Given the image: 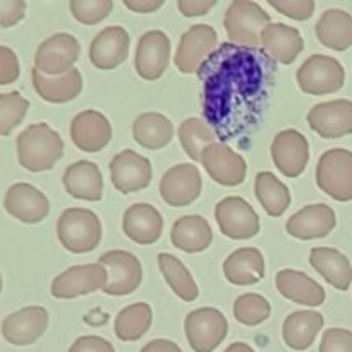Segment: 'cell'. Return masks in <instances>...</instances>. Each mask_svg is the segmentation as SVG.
Here are the masks:
<instances>
[{
    "mask_svg": "<svg viewBox=\"0 0 352 352\" xmlns=\"http://www.w3.org/2000/svg\"><path fill=\"white\" fill-rule=\"evenodd\" d=\"M133 136L146 150H162L174 138V124L164 113H141L133 122Z\"/></svg>",
    "mask_w": 352,
    "mask_h": 352,
    "instance_id": "836d02e7",
    "label": "cell"
},
{
    "mask_svg": "<svg viewBox=\"0 0 352 352\" xmlns=\"http://www.w3.org/2000/svg\"><path fill=\"white\" fill-rule=\"evenodd\" d=\"M69 352H116L112 344L98 336L79 337L71 346Z\"/></svg>",
    "mask_w": 352,
    "mask_h": 352,
    "instance_id": "bcb514c9",
    "label": "cell"
},
{
    "mask_svg": "<svg viewBox=\"0 0 352 352\" xmlns=\"http://www.w3.org/2000/svg\"><path fill=\"white\" fill-rule=\"evenodd\" d=\"M81 45L72 34L57 33L41 41L34 55V69L45 76H62L74 69Z\"/></svg>",
    "mask_w": 352,
    "mask_h": 352,
    "instance_id": "8fae6325",
    "label": "cell"
},
{
    "mask_svg": "<svg viewBox=\"0 0 352 352\" xmlns=\"http://www.w3.org/2000/svg\"><path fill=\"white\" fill-rule=\"evenodd\" d=\"M272 24L270 14L256 2L234 0L223 16V28L230 43L246 48L261 45V33Z\"/></svg>",
    "mask_w": 352,
    "mask_h": 352,
    "instance_id": "3957f363",
    "label": "cell"
},
{
    "mask_svg": "<svg viewBox=\"0 0 352 352\" xmlns=\"http://www.w3.org/2000/svg\"><path fill=\"white\" fill-rule=\"evenodd\" d=\"M57 236L71 253H89L102 239V222L91 210L67 208L57 220Z\"/></svg>",
    "mask_w": 352,
    "mask_h": 352,
    "instance_id": "277c9868",
    "label": "cell"
},
{
    "mask_svg": "<svg viewBox=\"0 0 352 352\" xmlns=\"http://www.w3.org/2000/svg\"><path fill=\"white\" fill-rule=\"evenodd\" d=\"M170 57V40L160 30L144 33L140 38L134 57V67L140 78L146 81H157L168 67Z\"/></svg>",
    "mask_w": 352,
    "mask_h": 352,
    "instance_id": "e0dca14e",
    "label": "cell"
},
{
    "mask_svg": "<svg viewBox=\"0 0 352 352\" xmlns=\"http://www.w3.org/2000/svg\"><path fill=\"white\" fill-rule=\"evenodd\" d=\"M0 292H2V275H0Z\"/></svg>",
    "mask_w": 352,
    "mask_h": 352,
    "instance_id": "816d5d0a",
    "label": "cell"
},
{
    "mask_svg": "<svg viewBox=\"0 0 352 352\" xmlns=\"http://www.w3.org/2000/svg\"><path fill=\"white\" fill-rule=\"evenodd\" d=\"M107 282V270L100 263L76 265L62 272L52 282L50 292L57 299H74L79 296L91 294L103 287Z\"/></svg>",
    "mask_w": 352,
    "mask_h": 352,
    "instance_id": "7c38bea8",
    "label": "cell"
},
{
    "mask_svg": "<svg viewBox=\"0 0 352 352\" xmlns=\"http://www.w3.org/2000/svg\"><path fill=\"white\" fill-rule=\"evenodd\" d=\"M203 112L219 140L227 141L254 126L268 98L275 65L265 52L220 45L199 69Z\"/></svg>",
    "mask_w": 352,
    "mask_h": 352,
    "instance_id": "6da1fadb",
    "label": "cell"
},
{
    "mask_svg": "<svg viewBox=\"0 0 352 352\" xmlns=\"http://www.w3.org/2000/svg\"><path fill=\"white\" fill-rule=\"evenodd\" d=\"M179 141L192 162H201L205 148L217 143V134L203 119L189 117L179 126Z\"/></svg>",
    "mask_w": 352,
    "mask_h": 352,
    "instance_id": "74e56055",
    "label": "cell"
},
{
    "mask_svg": "<svg viewBox=\"0 0 352 352\" xmlns=\"http://www.w3.org/2000/svg\"><path fill=\"white\" fill-rule=\"evenodd\" d=\"M65 191L76 199L100 201L103 195V177L98 165L88 160H79L69 165L62 177Z\"/></svg>",
    "mask_w": 352,
    "mask_h": 352,
    "instance_id": "484cf974",
    "label": "cell"
},
{
    "mask_svg": "<svg viewBox=\"0 0 352 352\" xmlns=\"http://www.w3.org/2000/svg\"><path fill=\"white\" fill-rule=\"evenodd\" d=\"M165 3V0H124V6L134 12H155Z\"/></svg>",
    "mask_w": 352,
    "mask_h": 352,
    "instance_id": "c3c4849f",
    "label": "cell"
},
{
    "mask_svg": "<svg viewBox=\"0 0 352 352\" xmlns=\"http://www.w3.org/2000/svg\"><path fill=\"white\" fill-rule=\"evenodd\" d=\"M100 265L107 270L103 292L109 296H129L140 287L143 280L141 261L129 251L113 250L100 256Z\"/></svg>",
    "mask_w": 352,
    "mask_h": 352,
    "instance_id": "ba28073f",
    "label": "cell"
},
{
    "mask_svg": "<svg viewBox=\"0 0 352 352\" xmlns=\"http://www.w3.org/2000/svg\"><path fill=\"white\" fill-rule=\"evenodd\" d=\"M153 170L146 157L133 150L117 153L110 162V179L117 191L122 195L138 192L150 186Z\"/></svg>",
    "mask_w": 352,
    "mask_h": 352,
    "instance_id": "9a60e30c",
    "label": "cell"
},
{
    "mask_svg": "<svg viewBox=\"0 0 352 352\" xmlns=\"http://www.w3.org/2000/svg\"><path fill=\"white\" fill-rule=\"evenodd\" d=\"M184 330L192 351L213 352L227 337L229 323L219 309L199 308L186 316Z\"/></svg>",
    "mask_w": 352,
    "mask_h": 352,
    "instance_id": "52a82bcc",
    "label": "cell"
},
{
    "mask_svg": "<svg viewBox=\"0 0 352 352\" xmlns=\"http://www.w3.org/2000/svg\"><path fill=\"white\" fill-rule=\"evenodd\" d=\"M140 352H182L181 347L175 342L167 339H157L148 342Z\"/></svg>",
    "mask_w": 352,
    "mask_h": 352,
    "instance_id": "681fc988",
    "label": "cell"
},
{
    "mask_svg": "<svg viewBox=\"0 0 352 352\" xmlns=\"http://www.w3.org/2000/svg\"><path fill=\"white\" fill-rule=\"evenodd\" d=\"M26 14V2L23 0H0V26L12 28Z\"/></svg>",
    "mask_w": 352,
    "mask_h": 352,
    "instance_id": "f6af8a7d",
    "label": "cell"
},
{
    "mask_svg": "<svg viewBox=\"0 0 352 352\" xmlns=\"http://www.w3.org/2000/svg\"><path fill=\"white\" fill-rule=\"evenodd\" d=\"M223 352H254V349L251 346H248V344L244 342H234L232 346L227 347Z\"/></svg>",
    "mask_w": 352,
    "mask_h": 352,
    "instance_id": "f907efd6",
    "label": "cell"
},
{
    "mask_svg": "<svg viewBox=\"0 0 352 352\" xmlns=\"http://www.w3.org/2000/svg\"><path fill=\"white\" fill-rule=\"evenodd\" d=\"M201 164L210 177L220 186L236 188L246 181V160L226 143H213L206 146L201 155Z\"/></svg>",
    "mask_w": 352,
    "mask_h": 352,
    "instance_id": "5bb4252c",
    "label": "cell"
},
{
    "mask_svg": "<svg viewBox=\"0 0 352 352\" xmlns=\"http://www.w3.org/2000/svg\"><path fill=\"white\" fill-rule=\"evenodd\" d=\"M69 9L76 21L91 26L103 21L112 12L113 2L112 0H71Z\"/></svg>",
    "mask_w": 352,
    "mask_h": 352,
    "instance_id": "60d3db41",
    "label": "cell"
},
{
    "mask_svg": "<svg viewBox=\"0 0 352 352\" xmlns=\"http://www.w3.org/2000/svg\"><path fill=\"white\" fill-rule=\"evenodd\" d=\"M278 292L289 301L305 306H322L325 302V291L322 285L302 272L284 268L275 277Z\"/></svg>",
    "mask_w": 352,
    "mask_h": 352,
    "instance_id": "83f0119b",
    "label": "cell"
},
{
    "mask_svg": "<svg viewBox=\"0 0 352 352\" xmlns=\"http://www.w3.org/2000/svg\"><path fill=\"white\" fill-rule=\"evenodd\" d=\"M320 352H352V332L347 329L325 330Z\"/></svg>",
    "mask_w": 352,
    "mask_h": 352,
    "instance_id": "7bdbcfd3",
    "label": "cell"
},
{
    "mask_svg": "<svg viewBox=\"0 0 352 352\" xmlns=\"http://www.w3.org/2000/svg\"><path fill=\"white\" fill-rule=\"evenodd\" d=\"M272 315V306L267 298L260 294H243L234 302V316L246 327H256L267 322Z\"/></svg>",
    "mask_w": 352,
    "mask_h": 352,
    "instance_id": "f35d334b",
    "label": "cell"
},
{
    "mask_svg": "<svg viewBox=\"0 0 352 352\" xmlns=\"http://www.w3.org/2000/svg\"><path fill=\"white\" fill-rule=\"evenodd\" d=\"M34 91L48 103H67L78 98L82 89V76L78 69H71L62 76H45L38 69L31 71Z\"/></svg>",
    "mask_w": 352,
    "mask_h": 352,
    "instance_id": "4316f807",
    "label": "cell"
},
{
    "mask_svg": "<svg viewBox=\"0 0 352 352\" xmlns=\"http://www.w3.org/2000/svg\"><path fill=\"white\" fill-rule=\"evenodd\" d=\"M217 6L215 0H179L177 7L182 16L196 17L203 16Z\"/></svg>",
    "mask_w": 352,
    "mask_h": 352,
    "instance_id": "7dc6e473",
    "label": "cell"
},
{
    "mask_svg": "<svg viewBox=\"0 0 352 352\" xmlns=\"http://www.w3.org/2000/svg\"><path fill=\"white\" fill-rule=\"evenodd\" d=\"M215 220L226 237L251 239L260 232V217L253 206L239 196H229L215 206Z\"/></svg>",
    "mask_w": 352,
    "mask_h": 352,
    "instance_id": "30bf717a",
    "label": "cell"
},
{
    "mask_svg": "<svg viewBox=\"0 0 352 352\" xmlns=\"http://www.w3.org/2000/svg\"><path fill=\"white\" fill-rule=\"evenodd\" d=\"M19 72V58H17L16 52L12 48L0 45V86L17 81Z\"/></svg>",
    "mask_w": 352,
    "mask_h": 352,
    "instance_id": "ee69618b",
    "label": "cell"
},
{
    "mask_svg": "<svg viewBox=\"0 0 352 352\" xmlns=\"http://www.w3.org/2000/svg\"><path fill=\"white\" fill-rule=\"evenodd\" d=\"M254 195L270 217L284 215L291 205V191L272 172H260L254 177Z\"/></svg>",
    "mask_w": 352,
    "mask_h": 352,
    "instance_id": "e575fe53",
    "label": "cell"
},
{
    "mask_svg": "<svg viewBox=\"0 0 352 352\" xmlns=\"http://www.w3.org/2000/svg\"><path fill=\"white\" fill-rule=\"evenodd\" d=\"M203 181L198 167L192 164L174 165L160 181V196L168 206L182 208L191 205L201 195Z\"/></svg>",
    "mask_w": 352,
    "mask_h": 352,
    "instance_id": "4fadbf2b",
    "label": "cell"
},
{
    "mask_svg": "<svg viewBox=\"0 0 352 352\" xmlns=\"http://www.w3.org/2000/svg\"><path fill=\"white\" fill-rule=\"evenodd\" d=\"M30 110V102L19 91L0 95V136H9Z\"/></svg>",
    "mask_w": 352,
    "mask_h": 352,
    "instance_id": "ab89813d",
    "label": "cell"
},
{
    "mask_svg": "<svg viewBox=\"0 0 352 352\" xmlns=\"http://www.w3.org/2000/svg\"><path fill=\"white\" fill-rule=\"evenodd\" d=\"M48 329V311L41 306H28L2 322V336L12 346H31Z\"/></svg>",
    "mask_w": 352,
    "mask_h": 352,
    "instance_id": "ffe728a7",
    "label": "cell"
},
{
    "mask_svg": "<svg viewBox=\"0 0 352 352\" xmlns=\"http://www.w3.org/2000/svg\"><path fill=\"white\" fill-rule=\"evenodd\" d=\"M316 36L327 48L344 52L352 47V16L342 9H329L316 23Z\"/></svg>",
    "mask_w": 352,
    "mask_h": 352,
    "instance_id": "d6a6232c",
    "label": "cell"
},
{
    "mask_svg": "<svg viewBox=\"0 0 352 352\" xmlns=\"http://www.w3.org/2000/svg\"><path fill=\"white\" fill-rule=\"evenodd\" d=\"M309 265L339 291H347L352 284V265L349 258L333 248H313Z\"/></svg>",
    "mask_w": 352,
    "mask_h": 352,
    "instance_id": "f546056e",
    "label": "cell"
},
{
    "mask_svg": "<svg viewBox=\"0 0 352 352\" xmlns=\"http://www.w3.org/2000/svg\"><path fill=\"white\" fill-rule=\"evenodd\" d=\"M275 10L294 21H308L315 12L313 0H268Z\"/></svg>",
    "mask_w": 352,
    "mask_h": 352,
    "instance_id": "b9f144b4",
    "label": "cell"
},
{
    "mask_svg": "<svg viewBox=\"0 0 352 352\" xmlns=\"http://www.w3.org/2000/svg\"><path fill=\"white\" fill-rule=\"evenodd\" d=\"M170 241L184 253H201L213 241L212 227L201 215H184L172 226Z\"/></svg>",
    "mask_w": 352,
    "mask_h": 352,
    "instance_id": "4dcf8cb0",
    "label": "cell"
},
{
    "mask_svg": "<svg viewBox=\"0 0 352 352\" xmlns=\"http://www.w3.org/2000/svg\"><path fill=\"white\" fill-rule=\"evenodd\" d=\"M219 47V34L210 24H195L189 28L179 41L175 52V67L182 74L199 72L201 65Z\"/></svg>",
    "mask_w": 352,
    "mask_h": 352,
    "instance_id": "9c48e42d",
    "label": "cell"
},
{
    "mask_svg": "<svg viewBox=\"0 0 352 352\" xmlns=\"http://www.w3.org/2000/svg\"><path fill=\"white\" fill-rule=\"evenodd\" d=\"M272 160L282 175L299 177L309 162V143L305 134L296 129L280 131L272 143Z\"/></svg>",
    "mask_w": 352,
    "mask_h": 352,
    "instance_id": "2e32d148",
    "label": "cell"
},
{
    "mask_svg": "<svg viewBox=\"0 0 352 352\" xmlns=\"http://www.w3.org/2000/svg\"><path fill=\"white\" fill-rule=\"evenodd\" d=\"M308 124L325 140H339L352 134V102L332 100L318 103L309 110Z\"/></svg>",
    "mask_w": 352,
    "mask_h": 352,
    "instance_id": "ac0fdd59",
    "label": "cell"
},
{
    "mask_svg": "<svg viewBox=\"0 0 352 352\" xmlns=\"http://www.w3.org/2000/svg\"><path fill=\"white\" fill-rule=\"evenodd\" d=\"M223 275L234 285H254L265 277V258L256 248H241L223 261Z\"/></svg>",
    "mask_w": 352,
    "mask_h": 352,
    "instance_id": "f1b7e54d",
    "label": "cell"
},
{
    "mask_svg": "<svg viewBox=\"0 0 352 352\" xmlns=\"http://www.w3.org/2000/svg\"><path fill=\"white\" fill-rule=\"evenodd\" d=\"M131 38L122 26H109L100 31L89 47V62L96 69L112 71L129 55Z\"/></svg>",
    "mask_w": 352,
    "mask_h": 352,
    "instance_id": "7402d4cb",
    "label": "cell"
},
{
    "mask_svg": "<svg viewBox=\"0 0 352 352\" xmlns=\"http://www.w3.org/2000/svg\"><path fill=\"white\" fill-rule=\"evenodd\" d=\"M158 268H160L162 275L170 285L172 291L186 302H192L198 299L199 289L196 285L195 278L189 274L188 268L184 267L177 256L170 253H160L157 258Z\"/></svg>",
    "mask_w": 352,
    "mask_h": 352,
    "instance_id": "d590c367",
    "label": "cell"
},
{
    "mask_svg": "<svg viewBox=\"0 0 352 352\" xmlns=\"http://www.w3.org/2000/svg\"><path fill=\"white\" fill-rule=\"evenodd\" d=\"M3 206L10 217L23 223H40L50 212L47 196L26 182H17L7 189Z\"/></svg>",
    "mask_w": 352,
    "mask_h": 352,
    "instance_id": "d6986e66",
    "label": "cell"
},
{
    "mask_svg": "<svg viewBox=\"0 0 352 352\" xmlns=\"http://www.w3.org/2000/svg\"><path fill=\"white\" fill-rule=\"evenodd\" d=\"M316 184L336 201H352V151L333 148L320 157Z\"/></svg>",
    "mask_w": 352,
    "mask_h": 352,
    "instance_id": "5b68a950",
    "label": "cell"
},
{
    "mask_svg": "<svg viewBox=\"0 0 352 352\" xmlns=\"http://www.w3.org/2000/svg\"><path fill=\"white\" fill-rule=\"evenodd\" d=\"M71 140L81 151L98 153L112 140V126L102 112L82 110L71 122Z\"/></svg>",
    "mask_w": 352,
    "mask_h": 352,
    "instance_id": "44dd1931",
    "label": "cell"
},
{
    "mask_svg": "<svg viewBox=\"0 0 352 352\" xmlns=\"http://www.w3.org/2000/svg\"><path fill=\"white\" fill-rule=\"evenodd\" d=\"M16 146L19 165L30 172L50 170L64 155L60 134L45 122L28 126L17 136Z\"/></svg>",
    "mask_w": 352,
    "mask_h": 352,
    "instance_id": "7a4b0ae2",
    "label": "cell"
},
{
    "mask_svg": "<svg viewBox=\"0 0 352 352\" xmlns=\"http://www.w3.org/2000/svg\"><path fill=\"white\" fill-rule=\"evenodd\" d=\"M323 316L316 311H294L287 316L282 327V337L287 347L292 351H306L313 346L318 337L320 330L323 329Z\"/></svg>",
    "mask_w": 352,
    "mask_h": 352,
    "instance_id": "1f68e13d",
    "label": "cell"
},
{
    "mask_svg": "<svg viewBox=\"0 0 352 352\" xmlns=\"http://www.w3.org/2000/svg\"><path fill=\"white\" fill-rule=\"evenodd\" d=\"M124 234L138 244H155L164 232V219L155 206L136 203L124 212Z\"/></svg>",
    "mask_w": 352,
    "mask_h": 352,
    "instance_id": "d4e9b609",
    "label": "cell"
},
{
    "mask_svg": "<svg viewBox=\"0 0 352 352\" xmlns=\"http://www.w3.org/2000/svg\"><path fill=\"white\" fill-rule=\"evenodd\" d=\"M296 81L301 91L308 95H330L344 86L346 71L337 58L315 54L302 62L296 72Z\"/></svg>",
    "mask_w": 352,
    "mask_h": 352,
    "instance_id": "8992f818",
    "label": "cell"
},
{
    "mask_svg": "<svg viewBox=\"0 0 352 352\" xmlns=\"http://www.w3.org/2000/svg\"><path fill=\"white\" fill-rule=\"evenodd\" d=\"M261 47L272 60L289 65L305 50V38L298 28L272 23L261 33Z\"/></svg>",
    "mask_w": 352,
    "mask_h": 352,
    "instance_id": "cb8c5ba5",
    "label": "cell"
},
{
    "mask_svg": "<svg viewBox=\"0 0 352 352\" xmlns=\"http://www.w3.org/2000/svg\"><path fill=\"white\" fill-rule=\"evenodd\" d=\"M337 226L336 212L325 203L308 205L291 217L285 223L289 236L301 241L322 239L327 237Z\"/></svg>",
    "mask_w": 352,
    "mask_h": 352,
    "instance_id": "603a6c76",
    "label": "cell"
},
{
    "mask_svg": "<svg viewBox=\"0 0 352 352\" xmlns=\"http://www.w3.org/2000/svg\"><path fill=\"white\" fill-rule=\"evenodd\" d=\"M151 320H153V309L146 302H134L127 306L116 316L113 330L117 339L122 342L140 340L150 330Z\"/></svg>",
    "mask_w": 352,
    "mask_h": 352,
    "instance_id": "8d00e7d4",
    "label": "cell"
}]
</instances>
